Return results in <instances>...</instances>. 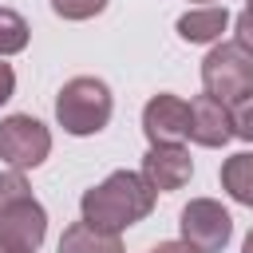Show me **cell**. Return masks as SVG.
I'll list each match as a JSON object with an SVG mask.
<instances>
[{
  "instance_id": "1",
  "label": "cell",
  "mask_w": 253,
  "mask_h": 253,
  "mask_svg": "<svg viewBox=\"0 0 253 253\" xmlns=\"http://www.w3.org/2000/svg\"><path fill=\"white\" fill-rule=\"evenodd\" d=\"M150 210H154V190L134 170H115L95 190H87L79 198L83 221L95 225V229H103V233H123L126 225L142 221Z\"/></svg>"
},
{
  "instance_id": "2",
  "label": "cell",
  "mask_w": 253,
  "mask_h": 253,
  "mask_svg": "<svg viewBox=\"0 0 253 253\" xmlns=\"http://www.w3.org/2000/svg\"><path fill=\"white\" fill-rule=\"evenodd\" d=\"M115 115V99H111V87L95 75H75L59 87L55 95V119L67 134L75 138H87V134H99Z\"/></svg>"
},
{
  "instance_id": "3",
  "label": "cell",
  "mask_w": 253,
  "mask_h": 253,
  "mask_svg": "<svg viewBox=\"0 0 253 253\" xmlns=\"http://www.w3.org/2000/svg\"><path fill=\"white\" fill-rule=\"evenodd\" d=\"M202 87L206 95L233 103L253 87V55L241 43H213L210 55L202 59Z\"/></svg>"
},
{
  "instance_id": "4",
  "label": "cell",
  "mask_w": 253,
  "mask_h": 253,
  "mask_svg": "<svg viewBox=\"0 0 253 253\" xmlns=\"http://www.w3.org/2000/svg\"><path fill=\"white\" fill-rule=\"evenodd\" d=\"M51 154V130L32 115L0 119V158L12 170H32Z\"/></svg>"
},
{
  "instance_id": "5",
  "label": "cell",
  "mask_w": 253,
  "mask_h": 253,
  "mask_svg": "<svg viewBox=\"0 0 253 253\" xmlns=\"http://www.w3.org/2000/svg\"><path fill=\"white\" fill-rule=\"evenodd\" d=\"M182 241L194 245L198 253H221L233 237V217L221 202L213 198H194L186 210H182Z\"/></svg>"
},
{
  "instance_id": "6",
  "label": "cell",
  "mask_w": 253,
  "mask_h": 253,
  "mask_svg": "<svg viewBox=\"0 0 253 253\" xmlns=\"http://www.w3.org/2000/svg\"><path fill=\"white\" fill-rule=\"evenodd\" d=\"M154 194H170V190H182L194 174V158L182 142H158L142 154V170H138Z\"/></svg>"
},
{
  "instance_id": "7",
  "label": "cell",
  "mask_w": 253,
  "mask_h": 253,
  "mask_svg": "<svg viewBox=\"0 0 253 253\" xmlns=\"http://www.w3.org/2000/svg\"><path fill=\"white\" fill-rule=\"evenodd\" d=\"M142 130H146L150 146L190 138V103L178 99V95H170V91L154 95V99L142 107Z\"/></svg>"
},
{
  "instance_id": "8",
  "label": "cell",
  "mask_w": 253,
  "mask_h": 253,
  "mask_svg": "<svg viewBox=\"0 0 253 253\" xmlns=\"http://www.w3.org/2000/svg\"><path fill=\"white\" fill-rule=\"evenodd\" d=\"M47 237V213L36 198L12 206L8 213H0V241L20 249V253H36Z\"/></svg>"
},
{
  "instance_id": "9",
  "label": "cell",
  "mask_w": 253,
  "mask_h": 253,
  "mask_svg": "<svg viewBox=\"0 0 253 253\" xmlns=\"http://www.w3.org/2000/svg\"><path fill=\"white\" fill-rule=\"evenodd\" d=\"M190 138L198 146H225L233 138V123H229V103L213 99V95H198L190 103Z\"/></svg>"
},
{
  "instance_id": "10",
  "label": "cell",
  "mask_w": 253,
  "mask_h": 253,
  "mask_svg": "<svg viewBox=\"0 0 253 253\" xmlns=\"http://www.w3.org/2000/svg\"><path fill=\"white\" fill-rule=\"evenodd\" d=\"M225 24H229L225 4H206V8H190L178 16V36L186 43H213V40H221Z\"/></svg>"
},
{
  "instance_id": "11",
  "label": "cell",
  "mask_w": 253,
  "mask_h": 253,
  "mask_svg": "<svg viewBox=\"0 0 253 253\" xmlns=\"http://www.w3.org/2000/svg\"><path fill=\"white\" fill-rule=\"evenodd\" d=\"M59 253H123V241H119V233H103L87 221H75L63 229Z\"/></svg>"
},
{
  "instance_id": "12",
  "label": "cell",
  "mask_w": 253,
  "mask_h": 253,
  "mask_svg": "<svg viewBox=\"0 0 253 253\" xmlns=\"http://www.w3.org/2000/svg\"><path fill=\"white\" fill-rule=\"evenodd\" d=\"M221 190H225L233 202H241V206L253 210V150L229 154V158L221 162Z\"/></svg>"
},
{
  "instance_id": "13",
  "label": "cell",
  "mask_w": 253,
  "mask_h": 253,
  "mask_svg": "<svg viewBox=\"0 0 253 253\" xmlns=\"http://www.w3.org/2000/svg\"><path fill=\"white\" fill-rule=\"evenodd\" d=\"M28 36H32L28 20H24L16 8H0V55L24 51V47H28Z\"/></svg>"
},
{
  "instance_id": "14",
  "label": "cell",
  "mask_w": 253,
  "mask_h": 253,
  "mask_svg": "<svg viewBox=\"0 0 253 253\" xmlns=\"http://www.w3.org/2000/svg\"><path fill=\"white\" fill-rule=\"evenodd\" d=\"M28 198H32V186H28L24 170H4L0 174V213H8L12 206H20Z\"/></svg>"
},
{
  "instance_id": "15",
  "label": "cell",
  "mask_w": 253,
  "mask_h": 253,
  "mask_svg": "<svg viewBox=\"0 0 253 253\" xmlns=\"http://www.w3.org/2000/svg\"><path fill=\"white\" fill-rule=\"evenodd\" d=\"M229 123H233V134H237V138L253 142V87H249L245 95L233 99V107H229Z\"/></svg>"
},
{
  "instance_id": "16",
  "label": "cell",
  "mask_w": 253,
  "mask_h": 253,
  "mask_svg": "<svg viewBox=\"0 0 253 253\" xmlns=\"http://www.w3.org/2000/svg\"><path fill=\"white\" fill-rule=\"evenodd\" d=\"M107 8V0H51V12L63 20H91Z\"/></svg>"
},
{
  "instance_id": "17",
  "label": "cell",
  "mask_w": 253,
  "mask_h": 253,
  "mask_svg": "<svg viewBox=\"0 0 253 253\" xmlns=\"http://www.w3.org/2000/svg\"><path fill=\"white\" fill-rule=\"evenodd\" d=\"M233 43H241L249 55H253V4H245L233 20Z\"/></svg>"
},
{
  "instance_id": "18",
  "label": "cell",
  "mask_w": 253,
  "mask_h": 253,
  "mask_svg": "<svg viewBox=\"0 0 253 253\" xmlns=\"http://www.w3.org/2000/svg\"><path fill=\"white\" fill-rule=\"evenodd\" d=\"M12 91H16V71L0 59V103H8V99H12Z\"/></svg>"
},
{
  "instance_id": "19",
  "label": "cell",
  "mask_w": 253,
  "mask_h": 253,
  "mask_svg": "<svg viewBox=\"0 0 253 253\" xmlns=\"http://www.w3.org/2000/svg\"><path fill=\"white\" fill-rule=\"evenodd\" d=\"M150 253H198L194 245H186V241H158Z\"/></svg>"
},
{
  "instance_id": "20",
  "label": "cell",
  "mask_w": 253,
  "mask_h": 253,
  "mask_svg": "<svg viewBox=\"0 0 253 253\" xmlns=\"http://www.w3.org/2000/svg\"><path fill=\"white\" fill-rule=\"evenodd\" d=\"M241 253H253V229H249V237H245V245H241Z\"/></svg>"
},
{
  "instance_id": "21",
  "label": "cell",
  "mask_w": 253,
  "mask_h": 253,
  "mask_svg": "<svg viewBox=\"0 0 253 253\" xmlns=\"http://www.w3.org/2000/svg\"><path fill=\"white\" fill-rule=\"evenodd\" d=\"M0 253H20V249H12V245H4V241H0Z\"/></svg>"
},
{
  "instance_id": "22",
  "label": "cell",
  "mask_w": 253,
  "mask_h": 253,
  "mask_svg": "<svg viewBox=\"0 0 253 253\" xmlns=\"http://www.w3.org/2000/svg\"><path fill=\"white\" fill-rule=\"evenodd\" d=\"M198 4H206V0H198Z\"/></svg>"
},
{
  "instance_id": "23",
  "label": "cell",
  "mask_w": 253,
  "mask_h": 253,
  "mask_svg": "<svg viewBox=\"0 0 253 253\" xmlns=\"http://www.w3.org/2000/svg\"><path fill=\"white\" fill-rule=\"evenodd\" d=\"M249 4H253V0H249Z\"/></svg>"
}]
</instances>
